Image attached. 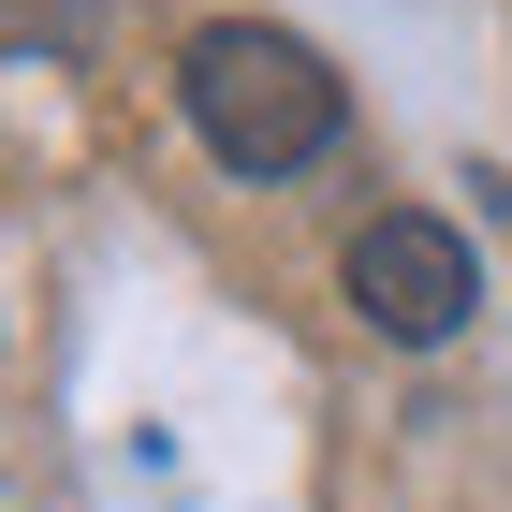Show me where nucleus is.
Masks as SVG:
<instances>
[{
    "instance_id": "1",
    "label": "nucleus",
    "mask_w": 512,
    "mask_h": 512,
    "mask_svg": "<svg viewBox=\"0 0 512 512\" xmlns=\"http://www.w3.org/2000/svg\"><path fill=\"white\" fill-rule=\"evenodd\" d=\"M176 103H191V132L235 176H308L337 132H352V88L322 74V44L264 30V15H220V30H191V59H176Z\"/></svg>"
},
{
    "instance_id": "2",
    "label": "nucleus",
    "mask_w": 512,
    "mask_h": 512,
    "mask_svg": "<svg viewBox=\"0 0 512 512\" xmlns=\"http://www.w3.org/2000/svg\"><path fill=\"white\" fill-rule=\"evenodd\" d=\"M337 293L366 308V337H395V352H439L454 322L483 308V264L454 220H425V205H381L352 249H337Z\"/></svg>"
},
{
    "instance_id": "3",
    "label": "nucleus",
    "mask_w": 512,
    "mask_h": 512,
    "mask_svg": "<svg viewBox=\"0 0 512 512\" xmlns=\"http://www.w3.org/2000/svg\"><path fill=\"white\" fill-rule=\"evenodd\" d=\"M0 44L15 59H88L103 44V0H0Z\"/></svg>"
}]
</instances>
